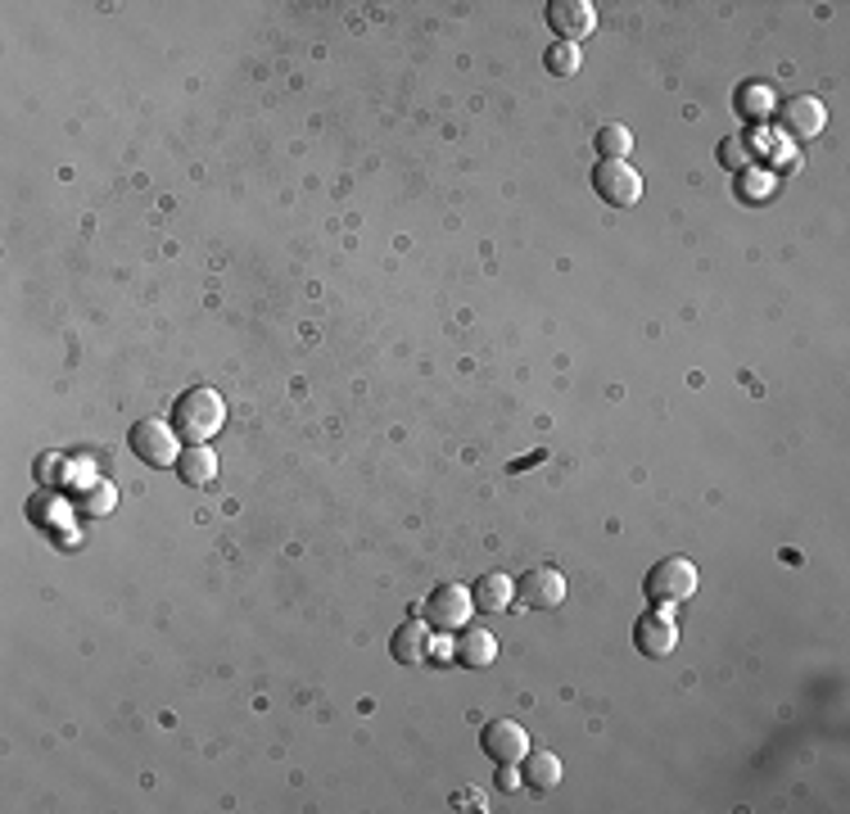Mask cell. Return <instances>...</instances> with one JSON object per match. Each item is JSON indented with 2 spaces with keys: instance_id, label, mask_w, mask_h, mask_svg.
I'll return each mask as SVG.
<instances>
[{
  "instance_id": "10",
  "label": "cell",
  "mask_w": 850,
  "mask_h": 814,
  "mask_svg": "<svg viewBox=\"0 0 850 814\" xmlns=\"http://www.w3.org/2000/svg\"><path fill=\"white\" fill-rule=\"evenodd\" d=\"M778 122H783V131L797 136V141H810V136H819L828 127V109H823L819 96H792L783 105V118Z\"/></svg>"
},
{
  "instance_id": "4",
  "label": "cell",
  "mask_w": 850,
  "mask_h": 814,
  "mask_svg": "<svg viewBox=\"0 0 850 814\" xmlns=\"http://www.w3.org/2000/svg\"><path fill=\"white\" fill-rule=\"evenodd\" d=\"M593 190L615 204V209H629V204L643 199V172H638L629 159H597L593 168Z\"/></svg>"
},
{
  "instance_id": "8",
  "label": "cell",
  "mask_w": 850,
  "mask_h": 814,
  "mask_svg": "<svg viewBox=\"0 0 850 814\" xmlns=\"http://www.w3.org/2000/svg\"><path fill=\"white\" fill-rule=\"evenodd\" d=\"M547 23H552L556 41L580 46L597 28V10H593V0H552V6H547Z\"/></svg>"
},
{
  "instance_id": "12",
  "label": "cell",
  "mask_w": 850,
  "mask_h": 814,
  "mask_svg": "<svg viewBox=\"0 0 850 814\" xmlns=\"http://www.w3.org/2000/svg\"><path fill=\"white\" fill-rule=\"evenodd\" d=\"M453 661H462L466 669H484V665H493L498 661V638H493L488 629H462L457 634V643H453Z\"/></svg>"
},
{
  "instance_id": "5",
  "label": "cell",
  "mask_w": 850,
  "mask_h": 814,
  "mask_svg": "<svg viewBox=\"0 0 850 814\" xmlns=\"http://www.w3.org/2000/svg\"><path fill=\"white\" fill-rule=\"evenodd\" d=\"M471 588L462 584H439L431 597H425V625H431L435 634H457L462 625H471Z\"/></svg>"
},
{
  "instance_id": "19",
  "label": "cell",
  "mask_w": 850,
  "mask_h": 814,
  "mask_svg": "<svg viewBox=\"0 0 850 814\" xmlns=\"http://www.w3.org/2000/svg\"><path fill=\"white\" fill-rule=\"evenodd\" d=\"M738 113H747V118H764V113H769V91H764L760 82H747V87L738 91Z\"/></svg>"
},
{
  "instance_id": "6",
  "label": "cell",
  "mask_w": 850,
  "mask_h": 814,
  "mask_svg": "<svg viewBox=\"0 0 850 814\" xmlns=\"http://www.w3.org/2000/svg\"><path fill=\"white\" fill-rule=\"evenodd\" d=\"M480 746L493 765H521L530 752V733L516 719H488L480 733Z\"/></svg>"
},
{
  "instance_id": "7",
  "label": "cell",
  "mask_w": 850,
  "mask_h": 814,
  "mask_svg": "<svg viewBox=\"0 0 850 814\" xmlns=\"http://www.w3.org/2000/svg\"><path fill=\"white\" fill-rule=\"evenodd\" d=\"M516 602L530 610H552L565 602V575L556 566H530L516 579Z\"/></svg>"
},
{
  "instance_id": "2",
  "label": "cell",
  "mask_w": 850,
  "mask_h": 814,
  "mask_svg": "<svg viewBox=\"0 0 850 814\" xmlns=\"http://www.w3.org/2000/svg\"><path fill=\"white\" fill-rule=\"evenodd\" d=\"M127 444H131V453L146 461V466H177V457H181V435H177V426L164 421V417L136 421V426L127 430Z\"/></svg>"
},
{
  "instance_id": "20",
  "label": "cell",
  "mask_w": 850,
  "mask_h": 814,
  "mask_svg": "<svg viewBox=\"0 0 850 814\" xmlns=\"http://www.w3.org/2000/svg\"><path fill=\"white\" fill-rule=\"evenodd\" d=\"M751 146H747V136H724V146H720V163L724 168H747L751 163V155H747Z\"/></svg>"
},
{
  "instance_id": "18",
  "label": "cell",
  "mask_w": 850,
  "mask_h": 814,
  "mask_svg": "<svg viewBox=\"0 0 850 814\" xmlns=\"http://www.w3.org/2000/svg\"><path fill=\"white\" fill-rule=\"evenodd\" d=\"M113 503H118V494H113V485H105V480H91V485L82 489V498H78L82 516H109Z\"/></svg>"
},
{
  "instance_id": "9",
  "label": "cell",
  "mask_w": 850,
  "mask_h": 814,
  "mask_svg": "<svg viewBox=\"0 0 850 814\" xmlns=\"http://www.w3.org/2000/svg\"><path fill=\"white\" fill-rule=\"evenodd\" d=\"M633 647L648 661H665L679 647V625L670 616H661V610H648V616H638V625H633Z\"/></svg>"
},
{
  "instance_id": "15",
  "label": "cell",
  "mask_w": 850,
  "mask_h": 814,
  "mask_svg": "<svg viewBox=\"0 0 850 814\" xmlns=\"http://www.w3.org/2000/svg\"><path fill=\"white\" fill-rule=\"evenodd\" d=\"M525 787L530 792H552L556 783H561V756L556 752H525Z\"/></svg>"
},
{
  "instance_id": "11",
  "label": "cell",
  "mask_w": 850,
  "mask_h": 814,
  "mask_svg": "<svg viewBox=\"0 0 850 814\" xmlns=\"http://www.w3.org/2000/svg\"><path fill=\"white\" fill-rule=\"evenodd\" d=\"M431 625H421V621H407V625H398L394 629V638H389V652H394V661L398 665H425V656H431Z\"/></svg>"
},
{
  "instance_id": "3",
  "label": "cell",
  "mask_w": 850,
  "mask_h": 814,
  "mask_svg": "<svg viewBox=\"0 0 850 814\" xmlns=\"http://www.w3.org/2000/svg\"><path fill=\"white\" fill-rule=\"evenodd\" d=\"M643 593L656 602V606H674V602H688L696 593V566L688 557H665L656 562L648 575H643Z\"/></svg>"
},
{
  "instance_id": "13",
  "label": "cell",
  "mask_w": 850,
  "mask_h": 814,
  "mask_svg": "<svg viewBox=\"0 0 850 814\" xmlns=\"http://www.w3.org/2000/svg\"><path fill=\"white\" fill-rule=\"evenodd\" d=\"M471 602H475L480 610H488V616H498L503 606L516 602V579H507L503 570H488V575H480V579L471 584Z\"/></svg>"
},
{
  "instance_id": "14",
  "label": "cell",
  "mask_w": 850,
  "mask_h": 814,
  "mask_svg": "<svg viewBox=\"0 0 850 814\" xmlns=\"http://www.w3.org/2000/svg\"><path fill=\"white\" fill-rule=\"evenodd\" d=\"M177 475L190 489H204V485L218 480V457H212L208 444H186L181 457H177Z\"/></svg>"
},
{
  "instance_id": "17",
  "label": "cell",
  "mask_w": 850,
  "mask_h": 814,
  "mask_svg": "<svg viewBox=\"0 0 850 814\" xmlns=\"http://www.w3.org/2000/svg\"><path fill=\"white\" fill-rule=\"evenodd\" d=\"M543 63H547L552 78H575L580 63H584V54H580V46H571V41H556V46H547Z\"/></svg>"
},
{
  "instance_id": "1",
  "label": "cell",
  "mask_w": 850,
  "mask_h": 814,
  "mask_svg": "<svg viewBox=\"0 0 850 814\" xmlns=\"http://www.w3.org/2000/svg\"><path fill=\"white\" fill-rule=\"evenodd\" d=\"M223 421H227V403L208 385H195V389L177 394V403H172V426L186 444H208L223 430Z\"/></svg>"
},
{
  "instance_id": "16",
  "label": "cell",
  "mask_w": 850,
  "mask_h": 814,
  "mask_svg": "<svg viewBox=\"0 0 850 814\" xmlns=\"http://www.w3.org/2000/svg\"><path fill=\"white\" fill-rule=\"evenodd\" d=\"M593 146H597V155H602V159H624V155L633 150V136H629V127H624V122H606V127H597Z\"/></svg>"
},
{
  "instance_id": "21",
  "label": "cell",
  "mask_w": 850,
  "mask_h": 814,
  "mask_svg": "<svg viewBox=\"0 0 850 814\" xmlns=\"http://www.w3.org/2000/svg\"><path fill=\"white\" fill-rule=\"evenodd\" d=\"M462 801H466V810H484V792H475V787H466V792L453 796V805H462Z\"/></svg>"
}]
</instances>
